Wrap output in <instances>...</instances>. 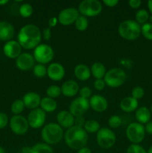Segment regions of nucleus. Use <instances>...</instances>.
Returning a JSON list of instances; mask_svg holds the SVG:
<instances>
[{
  "mask_svg": "<svg viewBox=\"0 0 152 153\" xmlns=\"http://www.w3.org/2000/svg\"><path fill=\"white\" fill-rule=\"evenodd\" d=\"M77 153H92V152H91V149H89V148L84 146V147L78 149V152H77Z\"/></svg>",
  "mask_w": 152,
  "mask_h": 153,
  "instance_id": "09e8293b",
  "label": "nucleus"
},
{
  "mask_svg": "<svg viewBox=\"0 0 152 153\" xmlns=\"http://www.w3.org/2000/svg\"><path fill=\"white\" fill-rule=\"evenodd\" d=\"M34 56L36 61L40 64L50 62L54 58V50L51 46L45 43L39 44L34 50Z\"/></svg>",
  "mask_w": 152,
  "mask_h": 153,
  "instance_id": "1a4fd4ad",
  "label": "nucleus"
},
{
  "mask_svg": "<svg viewBox=\"0 0 152 153\" xmlns=\"http://www.w3.org/2000/svg\"><path fill=\"white\" fill-rule=\"evenodd\" d=\"M149 13L145 9H140L136 13L135 18L136 22H138L139 25H144V24L147 23L148 20L149 19Z\"/></svg>",
  "mask_w": 152,
  "mask_h": 153,
  "instance_id": "c756f323",
  "label": "nucleus"
},
{
  "mask_svg": "<svg viewBox=\"0 0 152 153\" xmlns=\"http://www.w3.org/2000/svg\"><path fill=\"white\" fill-rule=\"evenodd\" d=\"M9 119L7 115L4 112H0V129H3L7 126Z\"/></svg>",
  "mask_w": 152,
  "mask_h": 153,
  "instance_id": "ea45409f",
  "label": "nucleus"
},
{
  "mask_svg": "<svg viewBox=\"0 0 152 153\" xmlns=\"http://www.w3.org/2000/svg\"><path fill=\"white\" fill-rule=\"evenodd\" d=\"M3 52L6 57L11 59L17 58L22 54V46L19 42L16 40H10L6 42L3 46Z\"/></svg>",
  "mask_w": 152,
  "mask_h": 153,
  "instance_id": "2eb2a0df",
  "label": "nucleus"
},
{
  "mask_svg": "<svg viewBox=\"0 0 152 153\" xmlns=\"http://www.w3.org/2000/svg\"><path fill=\"white\" fill-rule=\"evenodd\" d=\"M83 127L84 130L87 133H95L98 132V130L100 129V124L95 120H89L86 121Z\"/></svg>",
  "mask_w": 152,
  "mask_h": 153,
  "instance_id": "cd10ccee",
  "label": "nucleus"
},
{
  "mask_svg": "<svg viewBox=\"0 0 152 153\" xmlns=\"http://www.w3.org/2000/svg\"><path fill=\"white\" fill-rule=\"evenodd\" d=\"M79 94H80V97L88 100L89 97H91L92 91L89 87H83L79 90Z\"/></svg>",
  "mask_w": 152,
  "mask_h": 153,
  "instance_id": "58836bf2",
  "label": "nucleus"
},
{
  "mask_svg": "<svg viewBox=\"0 0 152 153\" xmlns=\"http://www.w3.org/2000/svg\"><path fill=\"white\" fill-rule=\"evenodd\" d=\"M148 7L149 11L151 12V13L152 15V0H149L148 1Z\"/></svg>",
  "mask_w": 152,
  "mask_h": 153,
  "instance_id": "3c124183",
  "label": "nucleus"
},
{
  "mask_svg": "<svg viewBox=\"0 0 152 153\" xmlns=\"http://www.w3.org/2000/svg\"><path fill=\"white\" fill-rule=\"evenodd\" d=\"M89 107L96 112H104L108 107L107 100L101 95L92 96L89 100Z\"/></svg>",
  "mask_w": 152,
  "mask_h": 153,
  "instance_id": "f3484780",
  "label": "nucleus"
},
{
  "mask_svg": "<svg viewBox=\"0 0 152 153\" xmlns=\"http://www.w3.org/2000/svg\"><path fill=\"white\" fill-rule=\"evenodd\" d=\"M35 59L31 54L28 52L22 53L16 59V66L19 70L28 71L34 68Z\"/></svg>",
  "mask_w": 152,
  "mask_h": 153,
  "instance_id": "4468645a",
  "label": "nucleus"
},
{
  "mask_svg": "<svg viewBox=\"0 0 152 153\" xmlns=\"http://www.w3.org/2000/svg\"><path fill=\"white\" fill-rule=\"evenodd\" d=\"M61 93L66 97H73L79 92V85L75 81L69 80L61 86Z\"/></svg>",
  "mask_w": 152,
  "mask_h": 153,
  "instance_id": "412c9836",
  "label": "nucleus"
},
{
  "mask_svg": "<svg viewBox=\"0 0 152 153\" xmlns=\"http://www.w3.org/2000/svg\"><path fill=\"white\" fill-rule=\"evenodd\" d=\"M10 128L14 134L22 135L28 131V120L22 115H13L10 120Z\"/></svg>",
  "mask_w": 152,
  "mask_h": 153,
  "instance_id": "9d476101",
  "label": "nucleus"
},
{
  "mask_svg": "<svg viewBox=\"0 0 152 153\" xmlns=\"http://www.w3.org/2000/svg\"><path fill=\"white\" fill-rule=\"evenodd\" d=\"M131 95H132L133 98L137 100H140L144 97L145 91L142 87H135L134 88H133L132 91H131Z\"/></svg>",
  "mask_w": 152,
  "mask_h": 153,
  "instance_id": "e433bc0d",
  "label": "nucleus"
},
{
  "mask_svg": "<svg viewBox=\"0 0 152 153\" xmlns=\"http://www.w3.org/2000/svg\"><path fill=\"white\" fill-rule=\"evenodd\" d=\"M31 147H28V146H25L22 149V153H31Z\"/></svg>",
  "mask_w": 152,
  "mask_h": 153,
  "instance_id": "8fccbe9b",
  "label": "nucleus"
},
{
  "mask_svg": "<svg viewBox=\"0 0 152 153\" xmlns=\"http://www.w3.org/2000/svg\"><path fill=\"white\" fill-rule=\"evenodd\" d=\"M33 7L28 3H24L19 7V14L23 18H28L33 13Z\"/></svg>",
  "mask_w": 152,
  "mask_h": 153,
  "instance_id": "2f4dec72",
  "label": "nucleus"
},
{
  "mask_svg": "<svg viewBox=\"0 0 152 153\" xmlns=\"http://www.w3.org/2000/svg\"><path fill=\"white\" fill-rule=\"evenodd\" d=\"M31 153H54V151L49 144L38 143L31 147Z\"/></svg>",
  "mask_w": 152,
  "mask_h": 153,
  "instance_id": "bb28decb",
  "label": "nucleus"
},
{
  "mask_svg": "<svg viewBox=\"0 0 152 153\" xmlns=\"http://www.w3.org/2000/svg\"><path fill=\"white\" fill-rule=\"evenodd\" d=\"M40 29L34 24H28L21 28L18 33L17 41L25 49H35L41 40Z\"/></svg>",
  "mask_w": 152,
  "mask_h": 153,
  "instance_id": "f257e3e1",
  "label": "nucleus"
},
{
  "mask_svg": "<svg viewBox=\"0 0 152 153\" xmlns=\"http://www.w3.org/2000/svg\"><path fill=\"white\" fill-rule=\"evenodd\" d=\"M118 32L125 40H134L141 34V25L136 22V20L128 19L119 24Z\"/></svg>",
  "mask_w": 152,
  "mask_h": 153,
  "instance_id": "20e7f679",
  "label": "nucleus"
},
{
  "mask_svg": "<svg viewBox=\"0 0 152 153\" xmlns=\"http://www.w3.org/2000/svg\"><path fill=\"white\" fill-rule=\"evenodd\" d=\"M144 126L139 123H131L126 128V136L133 144H139L145 138Z\"/></svg>",
  "mask_w": 152,
  "mask_h": 153,
  "instance_id": "6e6552de",
  "label": "nucleus"
},
{
  "mask_svg": "<svg viewBox=\"0 0 152 153\" xmlns=\"http://www.w3.org/2000/svg\"><path fill=\"white\" fill-rule=\"evenodd\" d=\"M46 119V112L38 108L31 110V111L28 114L27 120L30 127L32 128H40L44 125Z\"/></svg>",
  "mask_w": 152,
  "mask_h": 153,
  "instance_id": "f8f14e48",
  "label": "nucleus"
},
{
  "mask_svg": "<svg viewBox=\"0 0 152 153\" xmlns=\"http://www.w3.org/2000/svg\"><path fill=\"white\" fill-rule=\"evenodd\" d=\"M41 137L46 144H57L63 137V128L55 123H48L42 129Z\"/></svg>",
  "mask_w": 152,
  "mask_h": 153,
  "instance_id": "7ed1b4c3",
  "label": "nucleus"
},
{
  "mask_svg": "<svg viewBox=\"0 0 152 153\" xmlns=\"http://www.w3.org/2000/svg\"><path fill=\"white\" fill-rule=\"evenodd\" d=\"M96 140L98 145L104 149H110L116 141V134L108 128H101L97 132Z\"/></svg>",
  "mask_w": 152,
  "mask_h": 153,
  "instance_id": "0eeeda50",
  "label": "nucleus"
},
{
  "mask_svg": "<svg viewBox=\"0 0 152 153\" xmlns=\"http://www.w3.org/2000/svg\"><path fill=\"white\" fill-rule=\"evenodd\" d=\"M15 34L14 27L10 22L7 21L0 22V40L10 41Z\"/></svg>",
  "mask_w": 152,
  "mask_h": 153,
  "instance_id": "aec40b11",
  "label": "nucleus"
},
{
  "mask_svg": "<svg viewBox=\"0 0 152 153\" xmlns=\"http://www.w3.org/2000/svg\"><path fill=\"white\" fill-rule=\"evenodd\" d=\"M90 71L91 74L96 79H103L107 73L105 66L100 62L94 63L91 67Z\"/></svg>",
  "mask_w": 152,
  "mask_h": 153,
  "instance_id": "393cba45",
  "label": "nucleus"
},
{
  "mask_svg": "<svg viewBox=\"0 0 152 153\" xmlns=\"http://www.w3.org/2000/svg\"><path fill=\"white\" fill-rule=\"evenodd\" d=\"M135 117L137 120L140 124H146L150 121L151 113V111L145 106H142L136 110Z\"/></svg>",
  "mask_w": 152,
  "mask_h": 153,
  "instance_id": "b1692460",
  "label": "nucleus"
},
{
  "mask_svg": "<svg viewBox=\"0 0 152 153\" xmlns=\"http://www.w3.org/2000/svg\"><path fill=\"white\" fill-rule=\"evenodd\" d=\"M7 3H8V1L7 0H0V6H2L6 4Z\"/></svg>",
  "mask_w": 152,
  "mask_h": 153,
  "instance_id": "603ef678",
  "label": "nucleus"
},
{
  "mask_svg": "<svg viewBox=\"0 0 152 153\" xmlns=\"http://www.w3.org/2000/svg\"><path fill=\"white\" fill-rule=\"evenodd\" d=\"M130 7L133 9H137L140 7L142 4V1L140 0H130L128 1Z\"/></svg>",
  "mask_w": 152,
  "mask_h": 153,
  "instance_id": "c03bdc74",
  "label": "nucleus"
},
{
  "mask_svg": "<svg viewBox=\"0 0 152 153\" xmlns=\"http://www.w3.org/2000/svg\"><path fill=\"white\" fill-rule=\"evenodd\" d=\"M138 100L133 98L132 97H128L122 100L120 102V108L122 111L126 113H131L138 108Z\"/></svg>",
  "mask_w": 152,
  "mask_h": 153,
  "instance_id": "4be33fe9",
  "label": "nucleus"
},
{
  "mask_svg": "<svg viewBox=\"0 0 152 153\" xmlns=\"http://www.w3.org/2000/svg\"><path fill=\"white\" fill-rule=\"evenodd\" d=\"M25 105L22 100H16L12 103L10 110L14 115H20L25 108Z\"/></svg>",
  "mask_w": 152,
  "mask_h": 153,
  "instance_id": "7c9ffc66",
  "label": "nucleus"
},
{
  "mask_svg": "<svg viewBox=\"0 0 152 153\" xmlns=\"http://www.w3.org/2000/svg\"><path fill=\"white\" fill-rule=\"evenodd\" d=\"M122 124V120L118 115L111 116L108 120V125L112 128H117L120 127Z\"/></svg>",
  "mask_w": 152,
  "mask_h": 153,
  "instance_id": "c9c22d12",
  "label": "nucleus"
},
{
  "mask_svg": "<svg viewBox=\"0 0 152 153\" xmlns=\"http://www.w3.org/2000/svg\"><path fill=\"white\" fill-rule=\"evenodd\" d=\"M40 107L43 111L45 112H53L55 111L58 107V103L54 99L49 98V97H45L42 99L40 102Z\"/></svg>",
  "mask_w": 152,
  "mask_h": 153,
  "instance_id": "a878e982",
  "label": "nucleus"
},
{
  "mask_svg": "<svg viewBox=\"0 0 152 153\" xmlns=\"http://www.w3.org/2000/svg\"><path fill=\"white\" fill-rule=\"evenodd\" d=\"M33 73L37 78H43L47 75V68L44 64H38L34 65L33 68Z\"/></svg>",
  "mask_w": 152,
  "mask_h": 153,
  "instance_id": "72a5a7b5",
  "label": "nucleus"
},
{
  "mask_svg": "<svg viewBox=\"0 0 152 153\" xmlns=\"http://www.w3.org/2000/svg\"><path fill=\"white\" fill-rule=\"evenodd\" d=\"M151 113L152 114V105H151Z\"/></svg>",
  "mask_w": 152,
  "mask_h": 153,
  "instance_id": "4d7b16f0",
  "label": "nucleus"
},
{
  "mask_svg": "<svg viewBox=\"0 0 152 153\" xmlns=\"http://www.w3.org/2000/svg\"><path fill=\"white\" fill-rule=\"evenodd\" d=\"M85 123V118L83 116L80 117H75V122H74V126L77 127H80V128H83V126H84Z\"/></svg>",
  "mask_w": 152,
  "mask_h": 153,
  "instance_id": "79ce46f5",
  "label": "nucleus"
},
{
  "mask_svg": "<svg viewBox=\"0 0 152 153\" xmlns=\"http://www.w3.org/2000/svg\"><path fill=\"white\" fill-rule=\"evenodd\" d=\"M127 75L122 69L113 68L107 71L104 77L106 85L116 88L122 86L126 80Z\"/></svg>",
  "mask_w": 152,
  "mask_h": 153,
  "instance_id": "39448f33",
  "label": "nucleus"
},
{
  "mask_svg": "<svg viewBox=\"0 0 152 153\" xmlns=\"http://www.w3.org/2000/svg\"><path fill=\"white\" fill-rule=\"evenodd\" d=\"M80 16L77 9L75 7H68L61 10L58 14V22L64 26L75 23L77 17Z\"/></svg>",
  "mask_w": 152,
  "mask_h": 153,
  "instance_id": "ddd939ff",
  "label": "nucleus"
},
{
  "mask_svg": "<svg viewBox=\"0 0 152 153\" xmlns=\"http://www.w3.org/2000/svg\"><path fill=\"white\" fill-rule=\"evenodd\" d=\"M22 101L25 108L34 110V109L38 108L39 106L40 105L41 98L37 93L28 92L24 95Z\"/></svg>",
  "mask_w": 152,
  "mask_h": 153,
  "instance_id": "a211bd4d",
  "label": "nucleus"
},
{
  "mask_svg": "<svg viewBox=\"0 0 152 153\" xmlns=\"http://www.w3.org/2000/svg\"><path fill=\"white\" fill-rule=\"evenodd\" d=\"M147 153H152V146H151L150 148H149V149H148V150Z\"/></svg>",
  "mask_w": 152,
  "mask_h": 153,
  "instance_id": "5fc2aeb1",
  "label": "nucleus"
},
{
  "mask_svg": "<svg viewBox=\"0 0 152 153\" xmlns=\"http://www.w3.org/2000/svg\"><path fill=\"white\" fill-rule=\"evenodd\" d=\"M74 73L75 77L77 78L78 80L82 81H86L90 78L91 76V71L90 69L86 65V64H77L74 70Z\"/></svg>",
  "mask_w": 152,
  "mask_h": 153,
  "instance_id": "5701e85b",
  "label": "nucleus"
},
{
  "mask_svg": "<svg viewBox=\"0 0 152 153\" xmlns=\"http://www.w3.org/2000/svg\"><path fill=\"white\" fill-rule=\"evenodd\" d=\"M77 10L82 16L92 17L101 13L102 4L98 0H83L79 4Z\"/></svg>",
  "mask_w": 152,
  "mask_h": 153,
  "instance_id": "423d86ee",
  "label": "nucleus"
},
{
  "mask_svg": "<svg viewBox=\"0 0 152 153\" xmlns=\"http://www.w3.org/2000/svg\"><path fill=\"white\" fill-rule=\"evenodd\" d=\"M43 37L44 40H49L52 37V30L51 28L48 27V28H45L43 31Z\"/></svg>",
  "mask_w": 152,
  "mask_h": 153,
  "instance_id": "37998d69",
  "label": "nucleus"
},
{
  "mask_svg": "<svg viewBox=\"0 0 152 153\" xmlns=\"http://www.w3.org/2000/svg\"><path fill=\"white\" fill-rule=\"evenodd\" d=\"M58 22V17H55V16H53V17H51L50 19H49V28H53V27H55L57 25Z\"/></svg>",
  "mask_w": 152,
  "mask_h": 153,
  "instance_id": "49530a36",
  "label": "nucleus"
},
{
  "mask_svg": "<svg viewBox=\"0 0 152 153\" xmlns=\"http://www.w3.org/2000/svg\"><path fill=\"white\" fill-rule=\"evenodd\" d=\"M75 28L79 31H84L85 30H86V28H88V25H89V21H88L87 17L84 16H80L77 17V19H76V21L75 22Z\"/></svg>",
  "mask_w": 152,
  "mask_h": 153,
  "instance_id": "c85d7f7f",
  "label": "nucleus"
},
{
  "mask_svg": "<svg viewBox=\"0 0 152 153\" xmlns=\"http://www.w3.org/2000/svg\"><path fill=\"white\" fill-rule=\"evenodd\" d=\"M103 3L109 7H113L119 3L118 0H104Z\"/></svg>",
  "mask_w": 152,
  "mask_h": 153,
  "instance_id": "a18cd8bd",
  "label": "nucleus"
},
{
  "mask_svg": "<svg viewBox=\"0 0 152 153\" xmlns=\"http://www.w3.org/2000/svg\"><path fill=\"white\" fill-rule=\"evenodd\" d=\"M141 34L147 40H152V24L150 22H147L142 25Z\"/></svg>",
  "mask_w": 152,
  "mask_h": 153,
  "instance_id": "f704fd0d",
  "label": "nucleus"
},
{
  "mask_svg": "<svg viewBox=\"0 0 152 153\" xmlns=\"http://www.w3.org/2000/svg\"><path fill=\"white\" fill-rule=\"evenodd\" d=\"M47 76L55 82L61 81L65 76V69L59 63H52L47 68Z\"/></svg>",
  "mask_w": 152,
  "mask_h": 153,
  "instance_id": "dca6fc26",
  "label": "nucleus"
},
{
  "mask_svg": "<svg viewBox=\"0 0 152 153\" xmlns=\"http://www.w3.org/2000/svg\"><path fill=\"white\" fill-rule=\"evenodd\" d=\"M105 86L106 84L104 79H95V81L94 82V88L97 91H103Z\"/></svg>",
  "mask_w": 152,
  "mask_h": 153,
  "instance_id": "a19ab883",
  "label": "nucleus"
},
{
  "mask_svg": "<svg viewBox=\"0 0 152 153\" xmlns=\"http://www.w3.org/2000/svg\"><path fill=\"white\" fill-rule=\"evenodd\" d=\"M148 20L150 21V23L152 24V15H151V16H149V19H148Z\"/></svg>",
  "mask_w": 152,
  "mask_h": 153,
  "instance_id": "6e6d98bb",
  "label": "nucleus"
},
{
  "mask_svg": "<svg viewBox=\"0 0 152 153\" xmlns=\"http://www.w3.org/2000/svg\"><path fill=\"white\" fill-rule=\"evenodd\" d=\"M61 94V88L58 85H51L46 90V94L49 98H58Z\"/></svg>",
  "mask_w": 152,
  "mask_h": 153,
  "instance_id": "473e14b6",
  "label": "nucleus"
},
{
  "mask_svg": "<svg viewBox=\"0 0 152 153\" xmlns=\"http://www.w3.org/2000/svg\"><path fill=\"white\" fill-rule=\"evenodd\" d=\"M89 108V100L83 99L82 97H77L75 99L71 104L69 105V111L75 117L83 116Z\"/></svg>",
  "mask_w": 152,
  "mask_h": 153,
  "instance_id": "9b49d317",
  "label": "nucleus"
},
{
  "mask_svg": "<svg viewBox=\"0 0 152 153\" xmlns=\"http://www.w3.org/2000/svg\"><path fill=\"white\" fill-rule=\"evenodd\" d=\"M145 131L148 134H152V121H149L145 126Z\"/></svg>",
  "mask_w": 152,
  "mask_h": 153,
  "instance_id": "de8ad7c7",
  "label": "nucleus"
},
{
  "mask_svg": "<svg viewBox=\"0 0 152 153\" xmlns=\"http://www.w3.org/2000/svg\"><path fill=\"white\" fill-rule=\"evenodd\" d=\"M57 121L62 128L68 129L74 126L75 117L68 111H61L57 115Z\"/></svg>",
  "mask_w": 152,
  "mask_h": 153,
  "instance_id": "6ab92c4d",
  "label": "nucleus"
},
{
  "mask_svg": "<svg viewBox=\"0 0 152 153\" xmlns=\"http://www.w3.org/2000/svg\"><path fill=\"white\" fill-rule=\"evenodd\" d=\"M0 153H6L5 149H4L2 146H0Z\"/></svg>",
  "mask_w": 152,
  "mask_h": 153,
  "instance_id": "864d4df0",
  "label": "nucleus"
},
{
  "mask_svg": "<svg viewBox=\"0 0 152 153\" xmlns=\"http://www.w3.org/2000/svg\"><path fill=\"white\" fill-rule=\"evenodd\" d=\"M127 153H147V151L139 144H131L128 146Z\"/></svg>",
  "mask_w": 152,
  "mask_h": 153,
  "instance_id": "4c0bfd02",
  "label": "nucleus"
},
{
  "mask_svg": "<svg viewBox=\"0 0 152 153\" xmlns=\"http://www.w3.org/2000/svg\"><path fill=\"white\" fill-rule=\"evenodd\" d=\"M67 146L72 149H80L84 147L88 142V133L83 128L72 126L68 128L64 134Z\"/></svg>",
  "mask_w": 152,
  "mask_h": 153,
  "instance_id": "f03ea898",
  "label": "nucleus"
}]
</instances>
